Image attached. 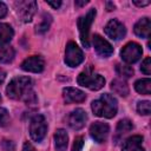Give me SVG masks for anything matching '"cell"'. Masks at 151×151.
Segmentation results:
<instances>
[{
	"instance_id": "obj_1",
	"label": "cell",
	"mask_w": 151,
	"mask_h": 151,
	"mask_svg": "<svg viewBox=\"0 0 151 151\" xmlns=\"http://www.w3.org/2000/svg\"><path fill=\"white\" fill-rule=\"evenodd\" d=\"M6 93L11 99H24L26 104H34L37 100L32 90V80L28 77L13 78L6 87Z\"/></svg>"
},
{
	"instance_id": "obj_2",
	"label": "cell",
	"mask_w": 151,
	"mask_h": 151,
	"mask_svg": "<svg viewBox=\"0 0 151 151\" xmlns=\"http://www.w3.org/2000/svg\"><path fill=\"white\" fill-rule=\"evenodd\" d=\"M91 109L98 117L112 118L117 113V99L109 93L101 94L99 99L92 101Z\"/></svg>"
},
{
	"instance_id": "obj_3",
	"label": "cell",
	"mask_w": 151,
	"mask_h": 151,
	"mask_svg": "<svg viewBox=\"0 0 151 151\" xmlns=\"http://www.w3.org/2000/svg\"><path fill=\"white\" fill-rule=\"evenodd\" d=\"M78 84L92 91H98L105 85V79L100 74L94 73L91 67H87L78 76Z\"/></svg>"
},
{
	"instance_id": "obj_4",
	"label": "cell",
	"mask_w": 151,
	"mask_h": 151,
	"mask_svg": "<svg viewBox=\"0 0 151 151\" xmlns=\"http://www.w3.org/2000/svg\"><path fill=\"white\" fill-rule=\"evenodd\" d=\"M94 17H96V9L91 8L84 17H80L78 19V28H79L80 40L85 47H90V28H91Z\"/></svg>"
},
{
	"instance_id": "obj_5",
	"label": "cell",
	"mask_w": 151,
	"mask_h": 151,
	"mask_svg": "<svg viewBox=\"0 0 151 151\" xmlns=\"http://www.w3.org/2000/svg\"><path fill=\"white\" fill-rule=\"evenodd\" d=\"M47 124L45 117L41 114H35L29 123V134L34 142H41L46 134Z\"/></svg>"
},
{
	"instance_id": "obj_6",
	"label": "cell",
	"mask_w": 151,
	"mask_h": 151,
	"mask_svg": "<svg viewBox=\"0 0 151 151\" xmlns=\"http://www.w3.org/2000/svg\"><path fill=\"white\" fill-rule=\"evenodd\" d=\"M15 9H17V14L20 18L21 21L24 22H28L32 20L35 9H37V2L33 0H20L17 1L15 4Z\"/></svg>"
},
{
	"instance_id": "obj_7",
	"label": "cell",
	"mask_w": 151,
	"mask_h": 151,
	"mask_svg": "<svg viewBox=\"0 0 151 151\" xmlns=\"http://www.w3.org/2000/svg\"><path fill=\"white\" fill-rule=\"evenodd\" d=\"M84 60V54L83 51L78 47V45L73 41H70L66 45V51H65V63L70 67H76L80 65Z\"/></svg>"
},
{
	"instance_id": "obj_8",
	"label": "cell",
	"mask_w": 151,
	"mask_h": 151,
	"mask_svg": "<svg viewBox=\"0 0 151 151\" xmlns=\"http://www.w3.org/2000/svg\"><path fill=\"white\" fill-rule=\"evenodd\" d=\"M142 54H143V50H142L140 45L137 42H133V41L126 44L123 47V50L120 51L122 59L127 64H133V63L138 61L140 59Z\"/></svg>"
},
{
	"instance_id": "obj_9",
	"label": "cell",
	"mask_w": 151,
	"mask_h": 151,
	"mask_svg": "<svg viewBox=\"0 0 151 151\" xmlns=\"http://www.w3.org/2000/svg\"><path fill=\"white\" fill-rule=\"evenodd\" d=\"M106 35L109 38H111L112 40H120L125 37V33H126V28L125 26L117 19H112L110 20L105 28H104Z\"/></svg>"
},
{
	"instance_id": "obj_10",
	"label": "cell",
	"mask_w": 151,
	"mask_h": 151,
	"mask_svg": "<svg viewBox=\"0 0 151 151\" xmlns=\"http://www.w3.org/2000/svg\"><path fill=\"white\" fill-rule=\"evenodd\" d=\"M110 127L106 123L103 122H94L90 126V134L92 139L97 143H104L109 136Z\"/></svg>"
},
{
	"instance_id": "obj_11",
	"label": "cell",
	"mask_w": 151,
	"mask_h": 151,
	"mask_svg": "<svg viewBox=\"0 0 151 151\" xmlns=\"http://www.w3.org/2000/svg\"><path fill=\"white\" fill-rule=\"evenodd\" d=\"M92 42H93L96 52L100 57L107 58L113 53V47L111 46V44L107 40H105L103 37H100L99 34H94L92 37Z\"/></svg>"
},
{
	"instance_id": "obj_12",
	"label": "cell",
	"mask_w": 151,
	"mask_h": 151,
	"mask_svg": "<svg viewBox=\"0 0 151 151\" xmlns=\"http://www.w3.org/2000/svg\"><path fill=\"white\" fill-rule=\"evenodd\" d=\"M45 67V61L40 55H32L25 59L21 64V68L26 72H33V73H39L44 70Z\"/></svg>"
},
{
	"instance_id": "obj_13",
	"label": "cell",
	"mask_w": 151,
	"mask_h": 151,
	"mask_svg": "<svg viewBox=\"0 0 151 151\" xmlns=\"http://www.w3.org/2000/svg\"><path fill=\"white\" fill-rule=\"evenodd\" d=\"M87 120V114L83 109H76L73 110L67 118L68 125L71 126V129L73 130H80L84 127L85 123Z\"/></svg>"
},
{
	"instance_id": "obj_14",
	"label": "cell",
	"mask_w": 151,
	"mask_h": 151,
	"mask_svg": "<svg viewBox=\"0 0 151 151\" xmlns=\"http://www.w3.org/2000/svg\"><path fill=\"white\" fill-rule=\"evenodd\" d=\"M63 97L66 104L72 103H81L86 99V94L76 87H65L63 90Z\"/></svg>"
},
{
	"instance_id": "obj_15",
	"label": "cell",
	"mask_w": 151,
	"mask_h": 151,
	"mask_svg": "<svg viewBox=\"0 0 151 151\" xmlns=\"http://www.w3.org/2000/svg\"><path fill=\"white\" fill-rule=\"evenodd\" d=\"M123 151H145L143 147V137L142 136H132L129 137L123 143Z\"/></svg>"
},
{
	"instance_id": "obj_16",
	"label": "cell",
	"mask_w": 151,
	"mask_h": 151,
	"mask_svg": "<svg viewBox=\"0 0 151 151\" xmlns=\"http://www.w3.org/2000/svg\"><path fill=\"white\" fill-rule=\"evenodd\" d=\"M134 33L140 38H149L151 32V22L149 18H142L134 25Z\"/></svg>"
},
{
	"instance_id": "obj_17",
	"label": "cell",
	"mask_w": 151,
	"mask_h": 151,
	"mask_svg": "<svg viewBox=\"0 0 151 151\" xmlns=\"http://www.w3.org/2000/svg\"><path fill=\"white\" fill-rule=\"evenodd\" d=\"M68 136L64 129H58L54 133V144L57 151H66Z\"/></svg>"
},
{
	"instance_id": "obj_18",
	"label": "cell",
	"mask_w": 151,
	"mask_h": 151,
	"mask_svg": "<svg viewBox=\"0 0 151 151\" xmlns=\"http://www.w3.org/2000/svg\"><path fill=\"white\" fill-rule=\"evenodd\" d=\"M111 90L122 97H126L129 94V86L122 79H114L111 83Z\"/></svg>"
},
{
	"instance_id": "obj_19",
	"label": "cell",
	"mask_w": 151,
	"mask_h": 151,
	"mask_svg": "<svg viewBox=\"0 0 151 151\" xmlns=\"http://www.w3.org/2000/svg\"><path fill=\"white\" fill-rule=\"evenodd\" d=\"M14 35L13 28L4 22H0V45H5L12 40Z\"/></svg>"
},
{
	"instance_id": "obj_20",
	"label": "cell",
	"mask_w": 151,
	"mask_h": 151,
	"mask_svg": "<svg viewBox=\"0 0 151 151\" xmlns=\"http://www.w3.org/2000/svg\"><path fill=\"white\" fill-rule=\"evenodd\" d=\"M134 88L140 94H150L151 93V80L149 78L139 79L134 83Z\"/></svg>"
},
{
	"instance_id": "obj_21",
	"label": "cell",
	"mask_w": 151,
	"mask_h": 151,
	"mask_svg": "<svg viewBox=\"0 0 151 151\" xmlns=\"http://www.w3.org/2000/svg\"><path fill=\"white\" fill-rule=\"evenodd\" d=\"M15 51L11 46H2L0 47V63L8 64L14 59Z\"/></svg>"
},
{
	"instance_id": "obj_22",
	"label": "cell",
	"mask_w": 151,
	"mask_h": 151,
	"mask_svg": "<svg viewBox=\"0 0 151 151\" xmlns=\"http://www.w3.org/2000/svg\"><path fill=\"white\" fill-rule=\"evenodd\" d=\"M132 129H133V125L130 119H122V120H119V123L117 125V134L123 136V134L130 132Z\"/></svg>"
},
{
	"instance_id": "obj_23",
	"label": "cell",
	"mask_w": 151,
	"mask_h": 151,
	"mask_svg": "<svg viewBox=\"0 0 151 151\" xmlns=\"http://www.w3.org/2000/svg\"><path fill=\"white\" fill-rule=\"evenodd\" d=\"M116 71L119 76L124 77V78H130L132 74H133V68L129 65H125V64H117L116 66Z\"/></svg>"
},
{
	"instance_id": "obj_24",
	"label": "cell",
	"mask_w": 151,
	"mask_h": 151,
	"mask_svg": "<svg viewBox=\"0 0 151 151\" xmlns=\"http://www.w3.org/2000/svg\"><path fill=\"white\" fill-rule=\"evenodd\" d=\"M50 24H51V17L48 14H44L42 17V20L39 25H37V32L38 33H44L50 27Z\"/></svg>"
},
{
	"instance_id": "obj_25",
	"label": "cell",
	"mask_w": 151,
	"mask_h": 151,
	"mask_svg": "<svg viewBox=\"0 0 151 151\" xmlns=\"http://www.w3.org/2000/svg\"><path fill=\"white\" fill-rule=\"evenodd\" d=\"M137 111L139 114H144V116H147L150 114V111H151V104L149 100H143V101H139L137 104Z\"/></svg>"
},
{
	"instance_id": "obj_26",
	"label": "cell",
	"mask_w": 151,
	"mask_h": 151,
	"mask_svg": "<svg viewBox=\"0 0 151 151\" xmlns=\"http://www.w3.org/2000/svg\"><path fill=\"white\" fill-rule=\"evenodd\" d=\"M8 122H9V114H8L7 110L0 107V126L7 125Z\"/></svg>"
},
{
	"instance_id": "obj_27",
	"label": "cell",
	"mask_w": 151,
	"mask_h": 151,
	"mask_svg": "<svg viewBox=\"0 0 151 151\" xmlns=\"http://www.w3.org/2000/svg\"><path fill=\"white\" fill-rule=\"evenodd\" d=\"M140 70H142L143 73H145L147 76L151 73V59H150V57L144 59V61H143V64L140 66Z\"/></svg>"
},
{
	"instance_id": "obj_28",
	"label": "cell",
	"mask_w": 151,
	"mask_h": 151,
	"mask_svg": "<svg viewBox=\"0 0 151 151\" xmlns=\"http://www.w3.org/2000/svg\"><path fill=\"white\" fill-rule=\"evenodd\" d=\"M83 145H84L83 137H77L74 139V143H73V146H72V151H81Z\"/></svg>"
},
{
	"instance_id": "obj_29",
	"label": "cell",
	"mask_w": 151,
	"mask_h": 151,
	"mask_svg": "<svg viewBox=\"0 0 151 151\" xmlns=\"http://www.w3.org/2000/svg\"><path fill=\"white\" fill-rule=\"evenodd\" d=\"M2 147L5 151H14V144L11 140H4L2 142Z\"/></svg>"
},
{
	"instance_id": "obj_30",
	"label": "cell",
	"mask_w": 151,
	"mask_h": 151,
	"mask_svg": "<svg viewBox=\"0 0 151 151\" xmlns=\"http://www.w3.org/2000/svg\"><path fill=\"white\" fill-rule=\"evenodd\" d=\"M7 14V6L0 1V18H4Z\"/></svg>"
},
{
	"instance_id": "obj_31",
	"label": "cell",
	"mask_w": 151,
	"mask_h": 151,
	"mask_svg": "<svg viewBox=\"0 0 151 151\" xmlns=\"http://www.w3.org/2000/svg\"><path fill=\"white\" fill-rule=\"evenodd\" d=\"M21 151H35V149L33 147V145L31 144V143H25L24 144V146H22V150Z\"/></svg>"
},
{
	"instance_id": "obj_32",
	"label": "cell",
	"mask_w": 151,
	"mask_h": 151,
	"mask_svg": "<svg viewBox=\"0 0 151 151\" xmlns=\"http://www.w3.org/2000/svg\"><path fill=\"white\" fill-rule=\"evenodd\" d=\"M133 4L134 5H137V6H139V7H143V6H147L149 4H150V1H138V0H133Z\"/></svg>"
},
{
	"instance_id": "obj_33",
	"label": "cell",
	"mask_w": 151,
	"mask_h": 151,
	"mask_svg": "<svg viewBox=\"0 0 151 151\" xmlns=\"http://www.w3.org/2000/svg\"><path fill=\"white\" fill-rule=\"evenodd\" d=\"M47 4H48L50 6H52L53 8H58V7H60L61 1H51V0H48V1H47Z\"/></svg>"
},
{
	"instance_id": "obj_34",
	"label": "cell",
	"mask_w": 151,
	"mask_h": 151,
	"mask_svg": "<svg viewBox=\"0 0 151 151\" xmlns=\"http://www.w3.org/2000/svg\"><path fill=\"white\" fill-rule=\"evenodd\" d=\"M88 1H76V6H84V5H86Z\"/></svg>"
},
{
	"instance_id": "obj_35",
	"label": "cell",
	"mask_w": 151,
	"mask_h": 151,
	"mask_svg": "<svg viewBox=\"0 0 151 151\" xmlns=\"http://www.w3.org/2000/svg\"><path fill=\"white\" fill-rule=\"evenodd\" d=\"M4 78H5V72L0 70V83H2V80H4Z\"/></svg>"
},
{
	"instance_id": "obj_36",
	"label": "cell",
	"mask_w": 151,
	"mask_h": 151,
	"mask_svg": "<svg viewBox=\"0 0 151 151\" xmlns=\"http://www.w3.org/2000/svg\"><path fill=\"white\" fill-rule=\"evenodd\" d=\"M106 5H107V7H109V11H112V9L114 8V5H113V4H111V2H107Z\"/></svg>"
},
{
	"instance_id": "obj_37",
	"label": "cell",
	"mask_w": 151,
	"mask_h": 151,
	"mask_svg": "<svg viewBox=\"0 0 151 151\" xmlns=\"http://www.w3.org/2000/svg\"><path fill=\"white\" fill-rule=\"evenodd\" d=\"M0 103H1V96H0Z\"/></svg>"
}]
</instances>
